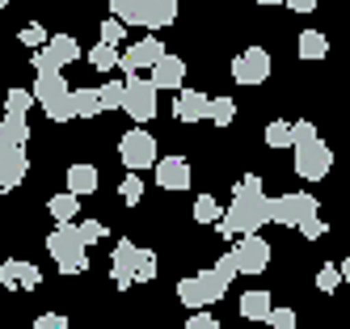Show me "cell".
I'll return each instance as SVG.
<instances>
[{"label":"cell","instance_id":"52a82bcc","mask_svg":"<svg viewBox=\"0 0 350 329\" xmlns=\"http://www.w3.org/2000/svg\"><path fill=\"white\" fill-rule=\"evenodd\" d=\"M122 110L135 122H152L157 118V85L144 81V76H127L122 81Z\"/></svg>","mask_w":350,"mask_h":329},{"label":"cell","instance_id":"3957f363","mask_svg":"<svg viewBox=\"0 0 350 329\" xmlns=\"http://www.w3.org/2000/svg\"><path fill=\"white\" fill-rule=\"evenodd\" d=\"M46 253L59 266V274H85L89 270V241L81 233V224H59L51 237H46Z\"/></svg>","mask_w":350,"mask_h":329},{"label":"cell","instance_id":"d6986e66","mask_svg":"<svg viewBox=\"0 0 350 329\" xmlns=\"http://www.w3.org/2000/svg\"><path fill=\"white\" fill-rule=\"evenodd\" d=\"M178 300L186 304V308H194V313H203L207 304H215V300H211V291L203 287V278H198V274H190V278H182V283H178Z\"/></svg>","mask_w":350,"mask_h":329},{"label":"cell","instance_id":"44dd1931","mask_svg":"<svg viewBox=\"0 0 350 329\" xmlns=\"http://www.w3.org/2000/svg\"><path fill=\"white\" fill-rule=\"evenodd\" d=\"M26 140H30V122H26V114H5V118H0V144L26 148Z\"/></svg>","mask_w":350,"mask_h":329},{"label":"cell","instance_id":"f546056e","mask_svg":"<svg viewBox=\"0 0 350 329\" xmlns=\"http://www.w3.org/2000/svg\"><path fill=\"white\" fill-rule=\"evenodd\" d=\"M266 144H270V148H291V144H295V140H291V122L274 118V122L266 127Z\"/></svg>","mask_w":350,"mask_h":329},{"label":"cell","instance_id":"d590c367","mask_svg":"<svg viewBox=\"0 0 350 329\" xmlns=\"http://www.w3.org/2000/svg\"><path fill=\"white\" fill-rule=\"evenodd\" d=\"M211 270H215V274L224 278V283H232V278L241 274V270H237V258H232V253H219V258L211 262Z\"/></svg>","mask_w":350,"mask_h":329},{"label":"cell","instance_id":"7dc6e473","mask_svg":"<svg viewBox=\"0 0 350 329\" xmlns=\"http://www.w3.org/2000/svg\"><path fill=\"white\" fill-rule=\"evenodd\" d=\"M5 5H9V0H0V9H5Z\"/></svg>","mask_w":350,"mask_h":329},{"label":"cell","instance_id":"30bf717a","mask_svg":"<svg viewBox=\"0 0 350 329\" xmlns=\"http://www.w3.org/2000/svg\"><path fill=\"white\" fill-rule=\"evenodd\" d=\"M165 55H169L165 42H161L157 34H148V38H139V42H131L127 51H122V55H118V68L127 72V76H144V68H157Z\"/></svg>","mask_w":350,"mask_h":329},{"label":"cell","instance_id":"f6af8a7d","mask_svg":"<svg viewBox=\"0 0 350 329\" xmlns=\"http://www.w3.org/2000/svg\"><path fill=\"white\" fill-rule=\"evenodd\" d=\"M338 270H342V278H346V283H350V253H346V262H342Z\"/></svg>","mask_w":350,"mask_h":329},{"label":"cell","instance_id":"7402d4cb","mask_svg":"<svg viewBox=\"0 0 350 329\" xmlns=\"http://www.w3.org/2000/svg\"><path fill=\"white\" fill-rule=\"evenodd\" d=\"M270 308H274V304H270V291H245V295H241V317H245V321H266Z\"/></svg>","mask_w":350,"mask_h":329},{"label":"cell","instance_id":"ee69618b","mask_svg":"<svg viewBox=\"0 0 350 329\" xmlns=\"http://www.w3.org/2000/svg\"><path fill=\"white\" fill-rule=\"evenodd\" d=\"M283 5H287L291 13H312V9L321 5V0H283Z\"/></svg>","mask_w":350,"mask_h":329},{"label":"cell","instance_id":"ac0fdd59","mask_svg":"<svg viewBox=\"0 0 350 329\" xmlns=\"http://www.w3.org/2000/svg\"><path fill=\"white\" fill-rule=\"evenodd\" d=\"M152 85H157V93H178V89H186V60L165 55L152 68Z\"/></svg>","mask_w":350,"mask_h":329},{"label":"cell","instance_id":"9a60e30c","mask_svg":"<svg viewBox=\"0 0 350 329\" xmlns=\"http://www.w3.org/2000/svg\"><path fill=\"white\" fill-rule=\"evenodd\" d=\"M0 283H5L9 291H38L42 287V270L34 262L9 258V262H0Z\"/></svg>","mask_w":350,"mask_h":329},{"label":"cell","instance_id":"603a6c76","mask_svg":"<svg viewBox=\"0 0 350 329\" xmlns=\"http://www.w3.org/2000/svg\"><path fill=\"white\" fill-rule=\"evenodd\" d=\"M77 207H81V198L72 190H64V194H55L51 202H46V211L55 215V224H72V220H77Z\"/></svg>","mask_w":350,"mask_h":329},{"label":"cell","instance_id":"74e56055","mask_svg":"<svg viewBox=\"0 0 350 329\" xmlns=\"http://www.w3.org/2000/svg\"><path fill=\"white\" fill-rule=\"evenodd\" d=\"M21 42H26V47H34V51H38V47H46V42H51V38H46V30H42L38 21H30L26 30H21Z\"/></svg>","mask_w":350,"mask_h":329},{"label":"cell","instance_id":"836d02e7","mask_svg":"<svg viewBox=\"0 0 350 329\" xmlns=\"http://www.w3.org/2000/svg\"><path fill=\"white\" fill-rule=\"evenodd\" d=\"M157 278V253L152 249H139V270H135V283H152Z\"/></svg>","mask_w":350,"mask_h":329},{"label":"cell","instance_id":"83f0119b","mask_svg":"<svg viewBox=\"0 0 350 329\" xmlns=\"http://www.w3.org/2000/svg\"><path fill=\"white\" fill-rule=\"evenodd\" d=\"M207 118H211L215 127H232V118H237V101H232V97H211Z\"/></svg>","mask_w":350,"mask_h":329},{"label":"cell","instance_id":"ab89813d","mask_svg":"<svg viewBox=\"0 0 350 329\" xmlns=\"http://www.w3.org/2000/svg\"><path fill=\"white\" fill-rule=\"evenodd\" d=\"M34 329H68V317H64V313H42V317L34 321Z\"/></svg>","mask_w":350,"mask_h":329},{"label":"cell","instance_id":"5bb4252c","mask_svg":"<svg viewBox=\"0 0 350 329\" xmlns=\"http://www.w3.org/2000/svg\"><path fill=\"white\" fill-rule=\"evenodd\" d=\"M135 270H139V245L135 241H118L110 253V274H114V287L127 291L135 283Z\"/></svg>","mask_w":350,"mask_h":329},{"label":"cell","instance_id":"5b68a950","mask_svg":"<svg viewBox=\"0 0 350 329\" xmlns=\"http://www.w3.org/2000/svg\"><path fill=\"white\" fill-rule=\"evenodd\" d=\"M34 101L42 106V114L51 118V122H68V118H77V97H72V85L64 81L59 72H38V81H34Z\"/></svg>","mask_w":350,"mask_h":329},{"label":"cell","instance_id":"7a4b0ae2","mask_svg":"<svg viewBox=\"0 0 350 329\" xmlns=\"http://www.w3.org/2000/svg\"><path fill=\"white\" fill-rule=\"evenodd\" d=\"M291 152H295V173L304 177V182H321V177H329L334 169V152L317 135V127L304 118V122H291Z\"/></svg>","mask_w":350,"mask_h":329},{"label":"cell","instance_id":"60d3db41","mask_svg":"<svg viewBox=\"0 0 350 329\" xmlns=\"http://www.w3.org/2000/svg\"><path fill=\"white\" fill-rule=\"evenodd\" d=\"M81 233H85V241L93 245V241H102V237H106V224H97V220H81Z\"/></svg>","mask_w":350,"mask_h":329},{"label":"cell","instance_id":"ffe728a7","mask_svg":"<svg viewBox=\"0 0 350 329\" xmlns=\"http://www.w3.org/2000/svg\"><path fill=\"white\" fill-rule=\"evenodd\" d=\"M97 182H102V177H97V169H93V165H85V161H77V165L68 169V190L77 194V198L93 194V190H97Z\"/></svg>","mask_w":350,"mask_h":329},{"label":"cell","instance_id":"7c38bea8","mask_svg":"<svg viewBox=\"0 0 350 329\" xmlns=\"http://www.w3.org/2000/svg\"><path fill=\"white\" fill-rule=\"evenodd\" d=\"M232 258H237V270L241 274H262L270 266V245L258 237V233H249V237H237V249H232Z\"/></svg>","mask_w":350,"mask_h":329},{"label":"cell","instance_id":"7bdbcfd3","mask_svg":"<svg viewBox=\"0 0 350 329\" xmlns=\"http://www.w3.org/2000/svg\"><path fill=\"white\" fill-rule=\"evenodd\" d=\"M186 329H219V321H215L211 313H194V317L186 321Z\"/></svg>","mask_w":350,"mask_h":329},{"label":"cell","instance_id":"8fae6325","mask_svg":"<svg viewBox=\"0 0 350 329\" xmlns=\"http://www.w3.org/2000/svg\"><path fill=\"white\" fill-rule=\"evenodd\" d=\"M270 76V51L266 47H245L232 60V81L237 85H266Z\"/></svg>","mask_w":350,"mask_h":329},{"label":"cell","instance_id":"4dcf8cb0","mask_svg":"<svg viewBox=\"0 0 350 329\" xmlns=\"http://www.w3.org/2000/svg\"><path fill=\"white\" fill-rule=\"evenodd\" d=\"M97 97H102V110H122V81H106Z\"/></svg>","mask_w":350,"mask_h":329},{"label":"cell","instance_id":"f1b7e54d","mask_svg":"<svg viewBox=\"0 0 350 329\" xmlns=\"http://www.w3.org/2000/svg\"><path fill=\"white\" fill-rule=\"evenodd\" d=\"M30 106H34L30 89H9L5 93V114H30Z\"/></svg>","mask_w":350,"mask_h":329},{"label":"cell","instance_id":"d6a6232c","mask_svg":"<svg viewBox=\"0 0 350 329\" xmlns=\"http://www.w3.org/2000/svg\"><path fill=\"white\" fill-rule=\"evenodd\" d=\"M122 38H127V25H122L118 17H106L102 21V42L106 47H122Z\"/></svg>","mask_w":350,"mask_h":329},{"label":"cell","instance_id":"484cf974","mask_svg":"<svg viewBox=\"0 0 350 329\" xmlns=\"http://www.w3.org/2000/svg\"><path fill=\"white\" fill-rule=\"evenodd\" d=\"M72 97H77V118H97L102 114V97H97V89H72Z\"/></svg>","mask_w":350,"mask_h":329},{"label":"cell","instance_id":"6da1fadb","mask_svg":"<svg viewBox=\"0 0 350 329\" xmlns=\"http://www.w3.org/2000/svg\"><path fill=\"white\" fill-rule=\"evenodd\" d=\"M266 224H270V194L258 173H245L232 186V202L224 207V220L215 228H219V237H249Z\"/></svg>","mask_w":350,"mask_h":329},{"label":"cell","instance_id":"4fadbf2b","mask_svg":"<svg viewBox=\"0 0 350 329\" xmlns=\"http://www.w3.org/2000/svg\"><path fill=\"white\" fill-rule=\"evenodd\" d=\"M30 173V161H26V148H13V144H0V194L17 190Z\"/></svg>","mask_w":350,"mask_h":329},{"label":"cell","instance_id":"c3c4849f","mask_svg":"<svg viewBox=\"0 0 350 329\" xmlns=\"http://www.w3.org/2000/svg\"><path fill=\"white\" fill-rule=\"evenodd\" d=\"M342 329H350V321H346V325H342Z\"/></svg>","mask_w":350,"mask_h":329},{"label":"cell","instance_id":"bcb514c9","mask_svg":"<svg viewBox=\"0 0 350 329\" xmlns=\"http://www.w3.org/2000/svg\"><path fill=\"white\" fill-rule=\"evenodd\" d=\"M258 5H279V0H258Z\"/></svg>","mask_w":350,"mask_h":329},{"label":"cell","instance_id":"ba28073f","mask_svg":"<svg viewBox=\"0 0 350 329\" xmlns=\"http://www.w3.org/2000/svg\"><path fill=\"white\" fill-rule=\"evenodd\" d=\"M77 60H81V42L72 34H51V42L34 51V72H64Z\"/></svg>","mask_w":350,"mask_h":329},{"label":"cell","instance_id":"1f68e13d","mask_svg":"<svg viewBox=\"0 0 350 329\" xmlns=\"http://www.w3.org/2000/svg\"><path fill=\"white\" fill-rule=\"evenodd\" d=\"M118 194H122V202H127V207H135V202L144 198V182H139V173H127V177H122Z\"/></svg>","mask_w":350,"mask_h":329},{"label":"cell","instance_id":"2e32d148","mask_svg":"<svg viewBox=\"0 0 350 329\" xmlns=\"http://www.w3.org/2000/svg\"><path fill=\"white\" fill-rule=\"evenodd\" d=\"M190 182H194V173H190V161L186 157H165V161H157V186L161 190H190Z\"/></svg>","mask_w":350,"mask_h":329},{"label":"cell","instance_id":"8d00e7d4","mask_svg":"<svg viewBox=\"0 0 350 329\" xmlns=\"http://www.w3.org/2000/svg\"><path fill=\"white\" fill-rule=\"evenodd\" d=\"M266 325L270 329H295V308H270Z\"/></svg>","mask_w":350,"mask_h":329},{"label":"cell","instance_id":"4316f807","mask_svg":"<svg viewBox=\"0 0 350 329\" xmlns=\"http://www.w3.org/2000/svg\"><path fill=\"white\" fill-rule=\"evenodd\" d=\"M118 55H122L118 47H106V42H97V47L89 51L85 60H89V64H93L97 72H110V68H118Z\"/></svg>","mask_w":350,"mask_h":329},{"label":"cell","instance_id":"e575fe53","mask_svg":"<svg viewBox=\"0 0 350 329\" xmlns=\"http://www.w3.org/2000/svg\"><path fill=\"white\" fill-rule=\"evenodd\" d=\"M338 283H342V270H338L334 262L317 270V291H338Z\"/></svg>","mask_w":350,"mask_h":329},{"label":"cell","instance_id":"d4e9b609","mask_svg":"<svg viewBox=\"0 0 350 329\" xmlns=\"http://www.w3.org/2000/svg\"><path fill=\"white\" fill-rule=\"evenodd\" d=\"M194 220H198V224H211V228L224 220V207L215 202V194H198V198H194Z\"/></svg>","mask_w":350,"mask_h":329},{"label":"cell","instance_id":"f35d334b","mask_svg":"<svg viewBox=\"0 0 350 329\" xmlns=\"http://www.w3.org/2000/svg\"><path fill=\"white\" fill-rule=\"evenodd\" d=\"M198 278H203V287L211 291V300H219L224 291H228V283H224V278H219L215 270H203V274H198Z\"/></svg>","mask_w":350,"mask_h":329},{"label":"cell","instance_id":"b9f144b4","mask_svg":"<svg viewBox=\"0 0 350 329\" xmlns=\"http://www.w3.org/2000/svg\"><path fill=\"white\" fill-rule=\"evenodd\" d=\"M299 233H304L308 241H321V237H325V224H321V215H312V220H304V224H299Z\"/></svg>","mask_w":350,"mask_h":329},{"label":"cell","instance_id":"cb8c5ba5","mask_svg":"<svg viewBox=\"0 0 350 329\" xmlns=\"http://www.w3.org/2000/svg\"><path fill=\"white\" fill-rule=\"evenodd\" d=\"M329 55V38L317 34V30H304L299 34V60H325Z\"/></svg>","mask_w":350,"mask_h":329},{"label":"cell","instance_id":"277c9868","mask_svg":"<svg viewBox=\"0 0 350 329\" xmlns=\"http://www.w3.org/2000/svg\"><path fill=\"white\" fill-rule=\"evenodd\" d=\"M106 5L122 25H144V30H165L178 17V0H106Z\"/></svg>","mask_w":350,"mask_h":329},{"label":"cell","instance_id":"e0dca14e","mask_svg":"<svg viewBox=\"0 0 350 329\" xmlns=\"http://www.w3.org/2000/svg\"><path fill=\"white\" fill-rule=\"evenodd\" d=\"M211 110V97L198 89H178V101H173V118L178 122H203Z\"/></svg>","mask_w":350,"mask_h":329},{"label":"cell","instance_id":"8992f818","mask_svg":"<svg viewBox=\"0 0 350 329\" xmlns=\"http://www.w3.org/2000/svg\"><path fill=\"white\" fill-rule=\"evenodd\" d=\"M118 161L127 165L131 173H139V169H157V140L144 131V127H131L127 135L118 140Z\"/></svg>","mask_w":350,"mask_h":329},{"label":"cell","instance_id":"9c48e42d","mask_svg":"<svg viewBox=\"0 0 350 329\" xmlns=\"http://www.w3.org/2000/svg\"><path fill=\"white\" fill-rule=\"evenodd\" d=\"M312 215H317V194H279V198H270V224L299 228Z\"/></svg>","mask_w":350,"mask_h":329}]
</instances>
